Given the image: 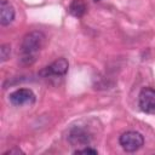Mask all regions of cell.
Masks as SVG:
<instances>
[{
	"instance_id": "cell-5",
	"label": "cell",
	"mask_w": 155,
	"mask_h": 155,
	"mask_svg": "<svg viewBox=\"0 0 155 155\" xmlns=\"http://www.w3.org/2000/svg\"><path fill=\"white\" fill-rule=\"evenodd\" d=\"M69 68V63L65 58H58L53 61L47 67L42 68L39 71V75L42 78H51V76H63L67 74Z\"/></svg>"
},
{
	"instance_id": "cell-6",
	"label": "cell",
	"mask_w": 155,
	"mask_h": 155,
	"mask_svg": "<svg viewBox=\"0 0 155 155\" xmlns=\"http://www.w3.org/2000/svg\"><path fill=\"white\" fill-rule=\"evenodd\" d=\"M10 102L16 107H23V105H31L35 103V94L29 88H18L10 93L8 96Z\"/></svg>"
},
{
	"instance_id": "cell-9",
	"label": "cell",
	"mask_w": 155,
	"mask_h": 155,
	"mask_svg": "<svg viewBox=\"0 0 155 155\" xmlns=\"http://www.w3.org/2000/svg\"><path fill=\"white\" fill-rule=\"evenodd\" d=\"M11 54V46L10 44H2L0 46V62L4 63L10 58Z\"/></svg>"
},
{
	"instance_id": "cell-10",
	"label": "cell",
	"mask_w": 155,
	"mask_h": 155,
	"mask_svg": "<svg viewBox=\"0 0 155 155\" xmlns=\"http://www.w3.org/2000/svg\"><path fill=\"white\" fill-rule=\"evenodd\" d=\"M74 154H92V155H96V154H98V151H97V149H93L91 147H84L81 149H76L74 151Z\"/></svg>"
},
{
	"instance_id": "cell-3",
	"label": "cell",
	"mask_w": 155,
	"mask_h": 155,
	"mask_svg": "<svg viewBox=\"0 0 155 155\" xmlns=\"http://www.w3.org/2000/svg\"><path fill=\"white\" fill-rule=\"evenodd\" d=\"M119 143L121 145V148L127 151V153H134L138 149H140L144 144V138L139 132L136 131H127L124 132L120 138H119Z\"/></svg>"
},
{
	"instance_id": "cell-4",
	"label": "cell",
	"mask_w": 155,
	"mask_h": 155,
	"mask_svg": "<svg viewBox=\"0 0 155 155\" xmlns=\"http://www.w3.org/2000/svg\"><path fill=\"white\" fill-rule=\"evenodd\" d=\"M138 105L145 114H155V88L144 87L138 96Z\"/></svg>"
},
{
	"instance_id": "cell-8",
	"label": "cell",
	"mask_w": 155,
	"mask_h": 155,
	"mask_svg": "<svg viewBox=\"0 0 155 155\" xmlns=\"http://www.w3.org/2000/svg\"><path fill=\"white\" fill-rule=\"evenodd\" d=\"M68 11L74 17H82L86 12V4L84 0H73L68 7Z\"/></svg>"
},
{
	"instance_id": "cell-11",
	"label": "cell",
	"mask_w": 155,
	"mask_h": 155,
	"mask_svg": "<svg viewBox=\"0 0 155 155\" xmlns=\"http://www.w3.org/2000/svg\"><path fill=\"white\" fill-rule=\"evenodd\" d=\"M12 154L19 155V154H23V151L21 149H18V148H13V149H10V150H7V151L4 153V155H12Z\"/></svg>"
},
{
	"instance_id": "cell-12",
	"label": "cell",
	"mask_w": 155,
	"mask_h": 155,
	"mask_svg": "<svg viewBox=\"0 0 155 155\" xmlns=\"http://www.w3.org/2000/svg\"><path fill=\"white\" fill-rule=\"evenodd\" d=\"M94 1H101V0H94Z\"/></svg>"
},
{
	"instance_id": "cell-7",
	"label": "cell",
	"mask_w": 155,
	"mask_h": 155,
	"mask_svg": "<svg viewBox=\"0 0 155 155\" xmlns=\"http://www.w3.org/2000/svg\"><path fill=\"white\" fill-rule=\"evenodd\" d=\"M15 19V8L7 0L0 1V24L8 25Z\"/></svg>"
},
{
	"instance_id": "cell-2",
	"label": "cell",
	"mask_w": 155,
	"mask_h": 155,
	"mask_svg": "<svg viewBox=\"0 0 155 155\" xmlns=\"http://www.w3.org/2000/svg\"><path fill=\"white\" fill-rule=\"evenodd\" d=\"M93 139L91 130L85 125H74L69 128L67 140L73 147H87Z\"/></svg>"
},
{
	"instance_id": "cell-1",
	"label": "cell",
	"mask_w": 155,
	"mask_h": 155,
	"mask_svg": "<svg viewBox=\"0 0 155 155\" xmlns=\"http://www.w3.org/2000/svg\"><path fill=\"white\" fill-rule=\"evenodd\" d=\"M45 42V35L40 30H33L23 36L21 42V62L31 64L35 61L36 53L41 50Z\"/></svg>"
}]
</instances>
